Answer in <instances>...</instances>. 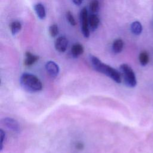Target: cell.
Returning a JSON list of instances; mask_svg holds the SVG:
<instances>
[{
	"label": "cell",
	"instance_id": "1",
	"mask_svg": "<svg viewBox=\"0 0 153 153\" xmlns=\"http://www.w3.org/2000/svg\"><path fill=\"white\" fill-rule=\"evenodd\" d=\"M90 59L92 66L96 71L105 74L117 83H120L121 82V74L117 70L103 63L97 57L94 56H90Z\"/></svg>",
	"mask_w": 153,
	"mask_h": 153
},
{
	"label": "cell",
	"instance_id": "2",
	"mask_svg": "<svg viewBox=\"0 0 153 153\" xmlns=\"http://www.w3.org/2000/svg\"><path fill=\"white\" fill-rule=\"evenodd\" d=\"M20 84L24 90L30 93L39 91L42 88L41 80L36 76L29 73H24L22 75L20 78Z\"/></svg>",
	"mask_w": 153,
	"mask_h": 153
},
{
	"label": "cell",
	"instance_id": "3",
	"mask_svg": "<svg viewBox=\"0 0 153 153\" xmlns=\"http://www.w3.org/2000/svg\"><path fill=\"white\" fill-rule=\"evenodd\" d=\"M120 71L123 74L126 85L129 87H134L137 84V79L135 74L131 68L127 64H122Z\"/></svg>",
	"mask_w": 153,
	"mask_h": 153
},
{
	"label": "cell",
	"instance_id": "4",
	"mask_svg": "<svg viewBox=\"0 0 153 153\" xmlns=\"http://www.w3.org/2000/svg\"><path fill=\"white\" fill-rule=\"evenodd\" d=\"M80 20L82 34L85 38H88L90 36L89 22L88 13L86 8H83L80 12Z\"/></svg>",
	"mask_w": 153,
	"mask_h": 153
},
{
	"label": "cell",
	"instance_id": "5",
	"mask_svg": "<svg viewBox=\"0 0 153 153\" xmlns=\"http://www.w3.org/2000/svg\"><path fill=\"white\" fill-rule=\"evenodd\" d=\"M2 124L5 126L8 129H10L15 132L20 131V125L18 122L11 118H5L2 120Z\"/></svg>",
	"mask_w": 153,
	"mask_h": 153
},
{
	"label": "cell",
	"instance_id": "6",
	"mask_svg": "<svg viewBox=\"0 0 153 153\" xmlns=\"http://www.w3.org/2000/svg\"><path fill=\"white\" fill-rule=\"evenodd\" d=\"M45 69L48 75L53 78L56 77L59 72V66L53 61H48L46 63Z\"/></svg>",
	"mask_w": 153,
	"mask_h": 153
},
{
	"label": "cell",
	"instance_id": "7",
	"mask_svg": "<svg viewBox=\"0 0 153 153\" xmlns=\"http://www.w3.org/2000/svg\"><path fill=\"white\" fill-rule=\"evenodd\" d=\"M68 41L66 37L60 36L57 38L54 42V46L57 51L60 53L65 52L68 47Z\"/></svg>",
	"mask_w": 153,
	"mask_h": 153
},
{
	"label": "cell",
	"instance_id": "8",
	"mask_svg": "<svg viewBox=\"0 0 153 153\" xmlns=\"http://www.w3.org/2000/svg\"><path fill=\"white\" fill-rule=\"evenodd\" d=\"M89 26L92 31L96 30L99 24V19L98 16L95 14H92L88 17Z\"/></svg>",
	"mask_w": 153,
	"mask_h": 153
},
{
	"label": "cell",
	"instance_id": "9",
	"mask_svg": "<svg viewBox=\"0 0 153 153\" xmlns=\"http://www.w3.org/2000/svg\"><path fill=\"white\" fill-rule=\"evenodd\" d=\"M84 52L83 46L78 43L72 45L71 48V54L73 57H78L81 55Z\"/></svg>",
	"mask_w": 153,
	"mask_h": 153
},
{
	"label": "cell",
	"instance_id": "10",
	"mask_svg": "<svg viewBox=\"0 0 153 153\" xmlns=\"http://www.w3.org/2000/svg\"><path fill=\"white\" fill-rule=\"evenodd\" d=\"M25 65L26 66H31L33 63H35L39 59V57L32 54L30 52L27 51L25 54Z\"/></svg>",
	"mask_w": 153,
	"mask_h": 153
},
{
	"label": "cell",
	"instance_id": "11",
	"mask_svg": "<svg viewBox=\"0 0 153 153\" xmlns=\"http://www.w3.org/2000/svg\"><path fill=\"white\" fill-rule=\"evenodd\" d=\"M34 9L36 13L37 16L40 19H44L45 17L46 13H45V7L42 4L38 3V4H35L34 5Z\"/></svg>",
	"mask_w": 153,
	"mask_h": 153
},
{
	"label": "cell",
	"instance_id": "12",
	"mask_svg": "<svg viewBox=\"0 0 153 153\" xmlns=\"http://www.w3.org/2000/svg\"><path fill=\"white\" fill-rule=\"evenodd\" d=\"M124 42L121 39H115L112 44V50L115 53H120L123 49Z\"/></svg>",
	"mask_w": 153,
	"mask_h": 153
},
{
	"label": "cell",
	"instance_id": "13",
	"mask_svg": "<svg viewBox=\"0 0 153 153\" xmlns=\"http://www.w3.org/2000/svg\"><path fill=\"white\" fill-rule=\"evenodd\" d=\"M131 32L136 35H140L142 32V26L141 23L138 21H135L131 24Z\"/></svg>",
	"mask_w": 153,
	"mask_h": 153
},
{
	"label": "cell",
	"instance_id": "14",
	"mask_svg": "<svg viewBox=\"0 0 153 153\" xmlns=\"http://www.w3.org/2000/svg\"><path fill=\"white\" fill-rule=\"evenodd\" d=\"M22 29V25L19 21L13 22L10 25V29L13 35L17 33Z\"/></svg>",
	"mask_w": 153,
	"mask_h": 153
},
{
	"label": "cell",
	"instance_id": "15",
	"mask_svg": "<svg viewBox=\"0 0 153 153\" xmlns=\"http://www.w3.org/2000/svg\"><path fill=\"white\" fill-rule=\"evenodd\" d=\"M149 55L146 51H142L139 56V62L141 65L146 66L149 62Z\"/></svg>",
	"mask_w": 153,
	"mask_h": 153
},
{
	"label": "cell",
	"instance_id": "16",
	"mask_svg": "<svg viewBox=\"0 0 153 153\" xmlns=\"http://www.w3.org/2000/svg\"><path fill=\"white\" fill-rule=\"evenodd\" d=\"M99 9V3L97 0H93L90 4V10L93 14H96Z\"/></svg>",
	"mask_w": 153,
	"mask_h": 153
},
{
	"label": "cell",
	"instance_id": "17",
	"mask_svg": "<svg viewBox=\"0 0 153 153\" xmlns=\"http://www.w3.org/2000/svg\"><path fill=\"white\" fill-rule=\"evenodd\" d=\"M49 33L51 36L55 37L59 33V28L56 24L52 25L49 27Z\"/></svg>",
	"mask_w": 153,
	"mask_h": 153
},
{
	"label": "cell",
	"instance_id": "18",
	"mask_svg": "<svg viewBox=\"0 0 153 153\" xmlns=\"http://www.w3.org/2000/svg\"><path fill=\"white\" fill-rule=\"evenodd\" d=\"M66 17L68 20V21L69 22V23L72 25V26H75L76 23V21L75 20V18L74 17V16L72 15V13L69 11H67L66 13Z\"/></svg>",
	"mask_w": 153,
	"mask_h": 153
},
{
	"label": "cell",
	"instance_id": "19",
	"mask_svg": "<svg viewBox=\"0 0 153 153\" xmlns=\"http://www.w3.org/2000/svg\"><path fill=\"white\" fill-rule=\"evenodd\" d=\"M0 135H1V145H0V149L2 150L3 148V144L4 142L5 141V133L4 131L1 129L0 130Z\"/></svg>",
	"mask_w": 153,
	"mask_h": 153
},
{
	"label": "cell",
	"instance_id": "20",
	"mask_svg": "<svg viewBox=\"0 0 153 153\" xmlns=\"http://www.w3.org/2000/svg\"><path fill=\"white\" fill-rule=\"evenodd\" d=\"M82 1H83V0H73L74 3L75 5H78L81 4L82 2Z\"/></svg>",
	"mask_w": 153,
	"mask_h": 153
},
{
	"label": "cell",
	"instance_id": "21",
	"mask_svg": "<svg viewBox=\"0 0 153 153\" xmlns=\"http://www.w3.org/2000/svg\"><path fill=\"white\" fill-rule=\"evenodd\" d=\"M82 147H83V145H82V143H77V145H76V148H77L78 149H82Z\"/></svg>",
	"mask_w": 153,
	"mask_h": 153
}]
</instances>
